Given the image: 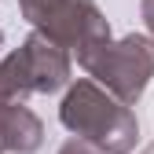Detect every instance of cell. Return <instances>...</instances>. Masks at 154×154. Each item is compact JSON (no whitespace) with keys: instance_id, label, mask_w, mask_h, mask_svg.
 I'll return each mask as SVG.
<instances>
[{"instance_id":"6da1fadb","label":"cell","mask_w":154,"mask_h":154,"mask_svg":"<svg viewBox=\"0 0 154 154\" xmlns=\"http://www.w3.org/2000/svg\"><path fill=\"white\" fill-rule=\"evenodd\" d=\"M59 121L95 147H103L106 154H128L140 140V125H136V114H132L121 99L95 85L92 77H81L73 81L70 92L63 95V106H59Z\"/></svg>"},{"instance_id":"7a4b0ae2","label":"cell","mask_w":154,"mask_h":154,"mask_svg":"<svg viewBox=\"0 0 154 154\" xmlns=\"http://www.w3.org/2000/svg\"><path fill=\"white\" fill-rule=\"evenodd\" d=\"M77 63L114 99H121L125 106H136L147 81L154 77V41L143 33H128L121 41L99 37V41H88L85 48H77Z\"/></svg>"},{"instance_id":"3957f363","label":"cell","mask_w":154,"mask_h":154,"mask_svg":"<svg viewBox=\"0 0 154 154\" xmlns=\"http://www.w3.org/2000/svg\"><path fill=\"white\" fill-rule=\"evenodd\" d=\"M70 81V55L41 29L26 37V44L0 59V99H26L33 92H59Z\"/></svg>"},{"instance_id":"277c9868","label":"cell","mask_w":154,"mask_h":154,"mask_svg":"<svg viewBox=\"0 0 154 154\" xmlns=\"http://www.w3.org/2000/svg\"><path fill=\"white\" fill-rule=\"evenodd\" d=\"M44 143L41 118L22 99H0V150L4 154H33Z\"/></svg>"},{"instance_id":"5b68a950","label":"cell","mask_w":154,"mask_h":154,"mask_svg":"<svg viewBox=\"0 0 154 154\" xmlns=\"http://www.w3.org/2000/svg\"><path fill=\"white\" fill-rule=\"evenodd\" d=\"M55 4H59V0H18V8H22L26 22H33V26H41L44 18L55 11Z\"/></svg>"},{"instance_id":"8992f818","label":"cell","mask_w":154,"mask_h":154,"mask_svg":"<svg viewBox=\"0 0 154 154\" xmlns=\"http://www.w3.org/2000/svg\"><path fill=\"white\" fill-rule=\"evenodd\" d=\"M59 154H106L103 147H95V143H88V140H66L63 147H59Z\"/></svg>"},{"instance_id":"52a82bcc","label":"cell","mask_w":154,"mask_h":154,"mask_svg":"<svg viewBox=\"0 0 154 154\" xmlns=\"http://www.w3.org/2000/svg\"><path fill=\"white\" fill-rule=\"evenodd\" d=\"M143 22L147 29H154V0H143Z\"/></svg>"},{"instance_id":"ba28073f","label":"cell","mask_w":154,"mask_h":154,"mask_svg":"<svg viewBox=\"0 0 154 154\" xmlns=\"http://www.w3.org/2000/svg\"><path fill=\"white\" fill-rule=\"evenodd\" d=\"M0 48H4V29H0Z\"/></svg>"},{"instance_id":"9c48e42d","label":"cell","mask_w":154,"mask_h":154,"mask_svg":"<svg viewBox=\"0 0 154 154\" xmlns=\"http://www.w3.org/2000/svg\"><path fill=\"white\" fill-rule=\"evenodd\" d=\"M0 154H4V150H0Z\"/></svg>"},{"instance_id":"30bf717a","label":"cell","mask_w":154,"mask_h":154,"mask_svg":"<svg viewBox=\"0 0 154 154\" xmlns=\"http://www.w3.org/2000/svg\"><path fill=\"white\" fill-rule=\"evenodd\" d=\"M150 33H154V29H150Z\"/></svg>"}]
</instances>
